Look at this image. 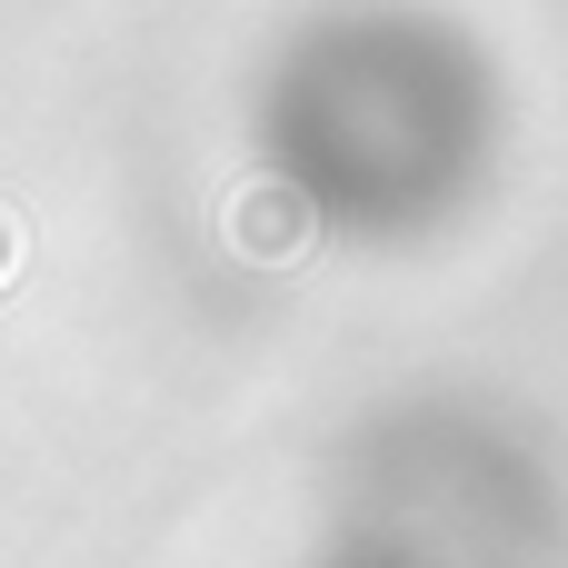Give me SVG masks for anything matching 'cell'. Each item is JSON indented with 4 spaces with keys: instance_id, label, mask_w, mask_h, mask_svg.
<instances>
[{
    "instance_id": "1",
    "label": "cell",
    "mask_w": 568,
    "mask_h": 568,
    "mask_svg": "<svg viewBox=\"0 0 568 568\" xmlns=\"http://www.w3.org/2000/svg\"><path fill=\"white\" fill-rule=\"evenodd\" d=\"M0 260H10V240H0Z\"/></svg>"
}]
</instances>
